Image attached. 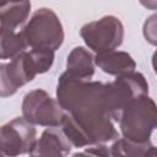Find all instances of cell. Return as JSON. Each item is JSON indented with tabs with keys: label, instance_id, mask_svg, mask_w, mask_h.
<instances>
[{
	"label": "cell",
	"instance_id": "obj_3",
	"mask_svg": "<svg viewBox=\"0 0 157 157\" xmlns=\"http://www.w3.org/2000/svg\"><path fill=\"white\" fill-rule=\"evenodd\" d=\"M118 123L124 137L137 142L148 141L157 128V105L147 94L137 97L125 105Z\"/></svg>",
	"mask_w": 157,
	"mask_h": 157
},
{
	"label": "cell",
	"instance_id": "obj_1",
	"mask_svg": "<svg viewBox=\"0 0 157 157\" xmlns=\"http://www.w3.org/2000/svg\"><path fill=\"white\" fill-rule=\"evenodd\" d=\"M103 88L104 83L102 82L74 77L66 71L58 80V102L81 126L91 145L108 142L118 137L114 120L104 105Z\"/></svg>",
	"mask_w": 157,
	"mask_h": 157
},
{
	"label": "cell",
	"instance_id": "obj_13",
	"mask_svg": "<svg viewBox=\"0 0 157 157\" xmlns=\"http://www.w3.org/2000/svg\"><path fill=\"white\" fill-rule=\"evenodd\" d=\"M112 156H156L157 148L148 141L137 142L126 137L117 140L110 147Z\"/></svg>",
	"mask_w": 157,
	"mask_h": 157
},
{
	"label": "cell",
	"instance_id": "obj_14",
	"mask_svg": "<svg viewBox=\"0 0 157 157\" xmlns=\"http://www.w3.org/2000/svg\"><path fill=\"white\" fill-rule=\"evenodd\" d=\"M27 42L22 29L17 31H0V56L1 59H13L27 48Z\"/></svg>",
	"mask_w": 157,
	"mask_h": 157
},
{
	"label": "cell",
	"instance_id": "obj_7",
	"mask_svg": "<svg viewBox=\"0 0 157 157\" xmlns=\"http://www.w3.org/2000/svg\"><path fill=\"white\" fill-rule=\"evenodd\" d=\"M65 110L58 101L44 90L29 91L22 102V115L29 123L39 126H60Z\"/></svg>",
	"mask_w": 157,
	"mask_h": 157
},
{
	"label": "cell",
	"instance_id": "obj_6",
	"mask_svg": "<svg viewBox=\"0 0 157 157\" xmlns=\"http://www.w3.org/2000/svg\"><path fill=\"white\" fill-rule=\"evenodd\" d=\"M80 36L96 54L115 50L124 39V26L115 16L108 15L81 27Z\"/></svg>",
	"mask_w": 157,
	"mask_h": 157
},
{
	"label": "cell",
	"instance_id": "obj_12",
	"mask_svg": "<svg viewBox=\"0 0 157 157\" xmlns=\"http://www.w3.org/2000/svg\"><path fill=\"white\" fill-rule=\"evenodd\" d=\"M31 10V1L23 0L20 2L7 4L0 10V31H16L23 25Z\"/></svg>",
	"mask_w": 157,
	"mask_h": 157
},
{
	"label": "cell",
	"instance_id": "obj_5",
	"mask_svg": "<svg viewBox=\"0 0 157 157\" xmlns=\"http://www.w3.org/2000/svg\"><path fill=\"white\" fill-rule=\"evenodd\" d=\"M148 94V83L141 72H128L113 82L104 83L103 101L105 109L114 121H119L125 105L132 99Z\"/></svg>",
	"mask_w": 157,
	"mask_h": 157
},
{
	"label": "cell",
	"instance_id": "obj_16",
	"mask_svg": "<svg viewBox=\"0 0 157 157\" xmlns=\"http://www.w3.org/2000/svg\"><path fill=\"white\" fill-rule=\"evenodd\" d=\"M144 36L146 38V40L157 47V13L151 15L144 23V28H142Z\"/></svg>",
	"mask_w": 157,
	"mask_h": 157
},
{
	"label": "cell",
	"instance_id": "obj_18",
	"mask_svg": "<svg viewBox=\"0 0 157 157\" xmlns=\"http://www.w3.org/2000/svg\"><path fill=\"white\" fill-rule=\"evenodd\" d=\"M139 1L147 10H157V0H139Z\"/></svg>",
	"mask_w": 157,
	"mask_h": 157
},
{
	"label": "cell",
	"instance_id": "obj_4",
	"mask_svg": "<svg viewBox=\"0 0 157 157\" xmlns=\"http://www.w3.org/2000/svg\"><path fill=\"white\" fill-rule=\"evenodd\" d=\"M22 32L32 49L55 52L64 42L63 25L56 13L47 7L36 10Z\"/></svg>",
	"mask_w": 157,
	"mask_h": 157
},
{
	"label": "cell",
	"instance_id": "obj_20",
	"mask_svg": "<svg viewBox=\"0 0 157 157\" xmlns=\"http://www.w3.org/2000/svg\"><path fill=\"white\" fill-rule=\"evenodd\" d=\"M20 1H23V0H0V5H1V6H5V5H7V4L20 2Z\"/></svg>",
	"mask_w": 157,
	"mask_h": 157
},
{
	"label": "cell",
	"instance_id": "obj_15",
	"mask_svg": "<svg viewBox=\"0 0 157 157\" xmlns=\"http://www.w3.org/2000/svg\"><path fill=\"white\" fill-rule=\"evenodd\" d=\"M60 128L63 129L64 134L69 139V141L75 147H85L91 146V141L85 134V131L81 129V126L76 123V120L72 118V115L67 112H65L64 118L61 120Z\"/></svg>",
	"mask_w": 157,
	"mask_h": 157
},
{
	"label": "cell",
	"instance_id": "obj_2",
	"mask_svg": "<svg viewBox=\"0 0 157 157\" xmlns=\"http://www.w3.org/2000/svg\"><path fill=\"white\" fill-rule=\"evenodd\" d=\"M54 63L53 50L31 49L22 52L10 63L0 66V94L2 98L12 96L20 87L32 81L36 75L47 72Z\"/></svg>",
	"mask_w": 157,
	"mask_h": 157
},
{
	"label": "cell",
	"instance_id": "obj_8",
	"mask_svg": "<svg viewBox=\"0 0 157 157\" xmlns=\"http://www.w3.org/2000/svg\"><path fill=\"white\" fill-rule=\"evenodd\" d=\"M34 124L26 118H15L1 126L0 148L2 156H18L29 153L37 139Z\"/></svg>",
	"mask_w": 157,
	"mask_h": 157
},
{
	"label": "cell",
	"instance_id": "obj_11",
	"mask_svg": "<svg viewBox=\"0 0 157 157\" xmlns=\"http://www.w3.org/2000/svg\"><path fill=\"white\" fill-rule=\"evenodd\" d=\"M66 72L74 77L90 80L94 74V58L83 47L74 48L67 55Z\"/></svg>",
	"mask_w": 157,
	"mask_h": 157
},
{
	"label": "cell",
	"instance_id": "obj_9",
	"mask_svg": "<svg viewBox=\"0 0 157 157\" xmlns=\"http://www.w3.org/2000/svg\"><path fill=\"white\" fill-rule=\"evenodd\" d=\"M72 144L69 141L60 126L45 129L31 150V156H55L61 157L70 153Z\"/></svg>",
	"mask_w": 157,
	"mask_h": 157
},
{
	"label": "cell",
	"instance_id": "obj_17",
	"mask_svg": "<svg viewBox=\"0 0 157 157\" xmlns=\"http://www.w3.org/2000/svg\"><path fill=\"white\" fill-rule=\"evenodd\" d=\"M77 155H93V156H110L112 152L107 148V146L102 145V144H94V145H91V147L86 148L83 152L81 153H75L74 156H77Z\"/></svg>",
	"mask_w": 157,
	"mask_h": 157
},
{
	"label": "cell",
	"instance_id": "obj_10",
	"mask_svg": "<svg viewBox=\"0 0 157 157\" xmlns=\"http://www.w3.org/2000/svg\"><path fill=\"white\" fill-rule=\"evenodd\" d=\"M96 65L108 75L120 76L135 71L136 63L126 52L110 50L97 54L94 58Z\"/></svg>",
	"mask_w": 157,
	"mask_h": 157
},
{
	"label": "cell",
	"instance_id": "obj_19",
	"mask_svg": "<svg viewBox=\"0 0 157 157\" xmlns=\"http://www.w3.org/2000/svg\"><path fill=\"white\" fill-rule=\"evenodd\" d=\"M152 67H153V71L157 74V50L152 55Z\"/></svg>",
	"mask_w": 157,
	"mask_h": 157
}]
</instances>
